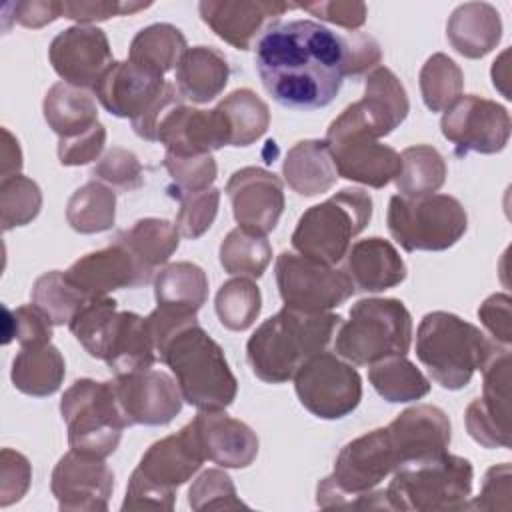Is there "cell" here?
I'll use <instances>...</instances> for the list:
<instances>
[{
	"label": "cell",
	"instance_id": "1",
	"mask_svg": "<svg viewBox=\"0 0 512 512\" xmlns=\"http://www.w3.org/2000/svg\"><path fill=\"white\" fill-rule=\"evenodd\" d=\"M264 90L284 108L328 106L344 80V38L314 20L276 22L254 46Z\"/></svg>",
	"mask_w": 512,
	"mask_h": 512
},
{
	"label": "cell",
	"instance_id": "2",
	"mask_svg": "<svg viewBox=\"0 0 512 512\" xmlns=\"http://www.w3.org/2000/svg\"><path fill=\"white\" fill-rule=\"evenodd\" d=\"M158 358L170 368L184 402L198 410H224L236 394L222 346L198 324L196 314L156 308L146 316Z\"/></svg>",
	"mask_w": 512,
	"mask_h": 512
},
{
	"label": "cell",
	"instance_id": "3",
	"mask_svg": "<svg viewBox=\"0 0 512 512\" xmlns=\"http://www.w3.org/2000/svg\"><path fill=\"white\" fill-rule=\"evenodd\" d=\"M342 320L332 312H302L284 306L246 342L252 374L268 384L292 380L304 362L328 348Z\"/></svg>",
	"mask_w": 512,
	"mask_h": 512
},
{
	"label": "cell",
	"instance_id": "4",
	"mask_svg": "<svg viewBox=\"0 0 512 512\" xmlns=\"http://www.w3.org/2000/svg\"><path fill=\"white\" fill-rule=\"evenodd\" d=\"M500 348L508 346L488 340L478 326L444 310L424 314L416 330V356L446 390L464 388Z\"/></svg>",
	"mask_w": 512,
	"mask_h": 512
},
{
	"label": "cell",
	"instance_id": "5",
	"mask_svg": "<svg viewBox=\"0 0 512 512\" xmlns=\"http://www.w3.org/2000/svg\"><path fill=\"white\" fill-rule=\"evenodd\" d=\"M386 498L392 510L444 512L468 508L474 468L468 458L442 452L392 472Z\"/></svg>",
	"mask_w": 512,
	"mask_h": 512
},
{
	"label": "cell",
	"instance_id": "6",
	"mask_svg": "<svg viewBox=\"0 0 512 512\" xmlns=\"http://www.w3.org/2000/svg\"><path fill=\"white\" fill-rule=\"evenodd\" d=\"M412 344V316L398 298H362L350 320L338 326L334 352L350 364L370 366L388 356H406Z\"/></svg>",
	"mask_w": 512,
	"mask_h": 512
},
{
	"label": "cell",
	"instance_id": "7",
	"mask_svg": "<svg viewBox=\"0 0 512 512\" xmlns=\"http://www.w3.org/2000/svg\"><path fill=\"white\" fill-rule=\"evenodd\" d=\"M92 90L106 112L116 118H130L134 132L148 142H156L158 122L180 102L174 84L130 60H114Z\"/></svg>",
	"mask_w": 512,
	"mask_h": 512
},
{
	"label": "cell",
	"instance_id": "8",
	"mask_svg": "<svg viewBox=\"0 0 512 512\" xmlns=\"http://www.w3.org/2000/svg\"><path fill=\"white\" fill-rule=\"evenodd\" d=\"M372 218V198L362 188H344L328 200L310 206L296 222L292 246L300 256L336 266L350 242Z\"/></svg>",
	"mask_w": 512,
	"mask_h": 512
},
{
	"label": "cell",
	"instance_id": "9",
	"mask_svg": "<svg viewBox=\"0 0 512 512\" xmlns=\"http://www.w3.org/2000/svg\"><path fill=\"white\" fill-rule=\"evenodd\" d=\"M60 414L68 430L70 450L98 460L114 454L122 430L128 426L112 380H76L62 394Z\"/></svg>",
	"mask_w": 512,
	"mask_h": 512
},
{
	"label": "cell",
	"instance_id": "10",
	"mask_svg": "<svg viewBox=\"0 0 512 512\" xmlns=\"http://www.w3.org/2000/svg\"><path fill=\"white\" fill-rule=\"evenodd\" d=\"M392 238L406 252H442L452 248L468 228V214L458 198L430 194L404 198L394 194L386 214Z\"/></svg>",
	"mask_w": 512,
	"mask_h": 512
},
{
	"label": "cell",
	"instance_id": "11",
	"mask_svg": "<svg viewBox=\"0 0 512 512\" xmlns=\"http://www.w3.org/2000/svg\"><path fill=\"white\" fill-rule=\"evenodd\" d=\"M338 176L370 188H384L400 170V154L382 144L352 112L350 106L336 116L324 138Z\"/></svg>",
	"mask_w": 512,
	"mask_h": 512
},
{
	"label": "cell",
	"instance_id": "12",
	"mask_svg": "<svg viewBox=\"0 0 512 512\" xmlns=\"http://www.w3.org/2000/svg\"><path fill=\"white\" fill-rule=\"evenodd\" d=\"M292 380L300 404L322 420H340L354 412L362 400L358 370L334 352L324 350L312 356Z\"/></svg>",
	"mask_w": 512,
	"mask_h": 512
},
{
	"label": "cell",
	"instance_id": "13",
	"mask_svg": "<svg viewBox=\"0 0 512 512\" xmlns=\"http://www.w3.org/2000/svg\"><path fill=\"white\" fill-rule=\"evenodd\" d=\"M274 272L284 306L302 312H330L356 292L346 270L294 252H282Z\"/></svg>",
	"mask_w": 512,
	"mask_h": 512
},
{
	"label": "cell",
	"instance_id": "14",
	"mask_svg": "<svg viewBox=\"0 0 512 512\" xmlns=\"http://www.w3.org/2000/svg\"><path fill=\"white\" fill-rule=\"evenodd\" d=\"M442 136L454 144L456 156L502 152L510 138L508 110L488 98L466 94L444 110Z\"/></svg>",
	"mask_w": 512,
	"mask_h": 512
},
{
	"label": "cell",
	"instance_id": "15",
	"mask_svg": "<svg viewBox=\"0 0 512 512\" xmlns=\"http://www.w3.org/2000/svg\"><path fill=\"white\" fill-rule=\"evenodd\" d=\"M482 374V396L464 412L466 430L484 448H510V348H500Z\"/></svg>",
	"mask_w": 512,
	"mask_h": 512
},
{
	"label": "cell",
	"instance_id": "16",
	"mask_svg": "<svg viewBox=\"0 0 512 512\" xmlns=\"http://www.w3.org/2000/svg\"><path fill=\"white\" fill-rule=\"evenodd\" d=\"M120 410L128 426H164L182 410V392L176 380L162 370L118 374L112 380Z\"/></svg>",
	"mask_w": 512,
	"mask_h": 512
},
{
	"label": "cell",
	"instance_id": "17",
	"mask_svg": "<svg viewBox=\"0 0 512 512\" xmlns=\"http://www.w3.org/2000/svg\"><path fill=\"white\" fill-rule=\"evenodd\" d=\"M50 490L62 512H106L114 472L104 460L66 452L52 470Z\"/></svg>",
	"mask_w": 512,
	"mask_h": 512
},
{
	"label": "cell",
	"instance_id": "18",
	"mask_svg": "<svg viewBox=\"0 0 512 512\" xmlns=\"http://www.w3.org/2000/svg\"><path fill=\"white\" fill-rule=\"evenodd\" d=\"M48 60L62 82L76 88H94L114 62L108 36L98 26L76 24L54 36Z\"/></svg>",
	"mask_w": 512,
	"mask_h": 512
},
{
	"label": "cell",
	"instance_id": "19",
	"mask_svg": "<svg viewBox=\"0 0 512 512\" xmlns=\"http://www.w3.org/2000/svg\"><path fill=\"white\" fill-rule=\"evenodd\" d=\"M224 192L240 228L262 236L276 228L286 202L282 180L274 172L260 166H244L232 172Z\"/></svg>",
	"mask_w": 512,
	"mask_h": 512
},
{
	"label": "cell",
	"instance_id": "20",
	"mask_svg": "<svg viewBox=\"0 0 512 512\" xmlns=\"http://www.w3.org/2000/svg\"><path fill=\"white\" fill-rule=\"evenodd\" d=\"M64 274L88 300L122 288L146 286L154 276L150 268L118 242L80 256Z\"/></svg>",
	"mask_w": 512,
	"mask_h": 512
},
{
	"label": "cell",
	"instance_id": "21",
	"mask_svg": "<svg viewBox=\"0 0 512 512\" xmlns=\"http://www.w3.org/2000/svg\"><path fill=\"white\" fill-rule=\"evenodd\" d=\"M292 8L298 6L280 0H204L198 4L202 22L238 50H250L262 32Z\"/></svg>",
	"mask_w": 512,
	"mask_h": 512
},
{
	"label": "cell",
	"instance_id": "22",
	"mask_svg": "<svg viewBox=\"0 0 512 512\" xmlns=\"http://www.w3.org/2000/svg\"><path fill=\"white\" fill-rule=\"evenodd\" d=\"M156 142L168 154L202 156L230 146V134L218 108L198 110L178 102L158 122Z\"/></svg>",
	"mask_w": 512,
	"mask_h": 512
},
{
	"label": "cell",
	"instance_id": "23",
	"mask_svg": "<svg viewBox=\"0 0 512 512\" xmlns=\"http://www.w3.org/2000/svg\"><path fill=\"white\" fill-rule=\"evenodd\" d=\"M398 468L448 450L452 428L448 414L434 404H416L400 412L388 426Z\"/></svg>",
	"mask_w": 512,
	"mask_h": 512
},
{
	"label": "cell",
	"instance_id": "24",
	"mask_svg": "<svg viewBox=\"0 0 512 512\" xmlns=\"http://www.w3.org/2000/svg\"><path fill=\"white\" fill-rule=\"evenodd\" d=\"M190 422L204 460L236 470L256 460L260 448L256 432L224 410H200Z\"/></svg>",
	"mask_w": 512,
	"mask_h": 512
},
{
	"label": "cell",
	"instance_id": "25",
	"mask_svg": "<svg viewBox=\"0 0 512 512\" xmlns=\"http://www.w3.org/2000/svg\"><path fill=\"white\" fill-rule=\"evenodd\" d=\"M204 454L198 446L192 422L184 424L176 434L150 444L142 454L136 470L160 488L176 492L202 466Z\"/></svg>",
	"mask_w": 512,
	"mask_h": 512
},
{
	"label": "cell",
	"instance_id": "26",
	"mask_svg": "<svg viewBox=\"0 0 512 512\" xmlns=\"http://www.w3.org/2000/svg\"><path fill=\"white\" fill-rule=\"evenodd\" d=\"M358 120L380 140L392 134L408 116L410 102L400 78L386 66H378L366 76L362 100L350 104Z\"/></svg>",
	"mask_w": 512,
	"mask_h": 512
},
{
	"label": "cell",
	"instance_id": "27",
	"mask_svg": "<svg viewBox=\"0 0 512 512\" xmlns=\"http://www.w3.org/2000/svg\"><path fill=\"white\" fill-rule=\"evenodd\" d=\"M344 258L346 274L362 292H384L402 284L408 274L400 252L380 236L358 240Z\"/></svg>",
	"mask_w": 512,
	"mask_h": 512
},
{
	"label": "cell",
	"instance_id": "28",
	"mask_svg": "<svg viewBox=\"0 0 512 512\" xmlns=\"http://www.w3.org/2000/svg\"><path fill=\"white\" fill-rule=\"evenodd\" d=\"M446 38L460 56L484 58L502 38V18L488 2H464L450 14Z\"/></svg>",
	"mask_w": 512,
	"mask_h": 512
},
{
	"label": "cell",
	"instance_id": "29",
	"mask_svg": "<svg viewBox=\"0 0 512 512\" xmlns=\"http://www.w3.org/2000/svg\"><path fill=\"white\" fill-rule=\"evenodd\" d=\"M230 78L228 58L212 46L188 48L176 66V90L192 104H206L222 94Z\"/></svg>",
	"mask_w": 512,
	"mask_h": 512
},
{
	"label": "cell",
	"instance_id": "30",
	"mask_svg": "<svg viewBox=\"0 0 512 512\" xmlns=\"http://www.w3.org/2000/svg\"><path fill=\"white\" fill-rule=\"evenodd\" d=\"M282 176L286 184L300 196H318L328 192L338 172L324 140L296 142L282 162Z\"/></svg>",
	"mask_w": 512,
	"mask_h": 512
},
{
	"label": "cell",
	"instance_id": "31",
	"mask_svg": "<svg viewBox=\"0 0 512 512\" xmlns=\"http://www.w3.org/2000/svg\"><path fill=\"white\" fill-rule=\"evenodd\" d=\"M156 358L158 354L146 318L128 310L118 312L114 334L104 356L106 366L118 376L148 370Z\"/></svg>",
	"mask_w": 512,
	"mask_h": 512
},
{
	"label": "cell",
	"instance_id": "32",
	"mask_svg": "<svg viewBox=\"0 0 512 512\" xmlns=\"http://www.w3.org/2000/svg\"><path fill=\"white\" fill-rule=\"evenodd\" d=\"M42 112L58 140L80 136L98 124V106L90 92L66 82H56L46 92Z\"/></svg>",
	"mask_w": 512,
	"mask_h": 512
},
{
	"label": "cell",
	"instance_id": "33",
	"mask_svg": "<svg viewBox=\"0 0 512 512\" xmlns=\"http://www.w3.org/2000/svg\"><path fill=\"white\" fill-rule=\"evenodd\" d=\"M66 362L52 344L26 346L12 360V384L18 392L34 398L52 396L64 382Z\"/></svg>",
	"mask_w": 512,
	"mask_h": 512
},
{
	"label": "cell",
	"instance_id": "34",
	"mask_svg": "<svg viewBox=\"0 0 512 512\" xmlns=\"http://www.w3.org/2000/svg\"><path fill=\"white\" fill-rule=\"evenodd\" d=\"M154 298L160 308L196 314L208 298V276L194 262H172L154 276Z\"/></svg>",
	"mask_w": 512,
	"mask_h": 512
},
{
	"label": "cell",
	"instance_id": "35",
	"mask_svg": "<svg viewBox=\"0 0 512 512\" xmlns=\"http://www.w3.org/2000/svg\"><path fill=\"white\" fill-rule=\"evenodd\" d=\"M112 242L128 248L146 268L156 272L178 250L180 232L176 224L164 218H142L130 228L116 232Z\"/></svg>",
	"mask_w": 512,
	"mask_h": 512
},
{
	"label": "cell",
	"instance_id": "36",
	"mask_svg": "<svg viewBox=\"0 0 512 512\" xmlns=\"http://www.w3.org/2000/svg\"><path fill=\"white\" fill-rule=\"evenodd\" d=\"M446 160L428 144L408 146L400 154V170L394 178L396 190L404 198H422L438 192L446 182Z\"/></svg>",
	"mask_w": 512,
	"mask_h": 512
},
{
	"label": "cell",
	"instance_id": "37",
	"mask_svg": "<svg viewBox=\"0 0 512 512\" xmlns=\"http://www.w3.org/2000/svg\"><path fill=\"white\" fill-rule=\"evenodd\" d=\"M228 126L230 146L244 148L264 136L270 126L268 104L250 88H238L230 92L216 106Z\"/></svg>",
	"mask_w": 512,
	"mask_h": 512
},
{
	"label": "cell",
	"instance_id": "38",
	"mask_svg": "<svg viewBox=\"0 0 512 512\" xmlns=\"http://www.w3.org/2000/svg\"><path fill=\"white\" fill-rule=\"evenodd\" d=\"M188 50L184 34L166 22L142 28L130 42L128 60L158 74L170 72L178 66L182 54Z\"/></svg>",
	"mask_w": 512,
	"mask_h": 512
},
{
	"label": "cell",
	"instance_id": "39",
	"mask_svg": "<svg viewBox=\"0 0 512 512\" xmlns=\"http://www.w3.org/2000/svg\"><path fill=\"white\" fill-rule=\"evenodd\" d=\"M66 220L78 234L110 230L116 220V192L98 180L86 182L68 198Z\"/></svg>",
	"mask_w": 512,
	"mask_h": 512
},
{
	"label": "cell",
	"instance_id": "40",
	"mask_svg": "<svg viewBox=\"0 0 512 512\" xmlns=\"http://www.w3.org/2000/svg\"><path fill=\"white\" fill-rule=\"evenodd\" d=\"M368 380L392 404L420 400L430 392L428 378L406 356H388L370 364Z\"/></svg>",
	"mask_w": 512,
	"mask_h": 512
},
{
	"label": "cell",
	"instance_id": "41",
	"mask_svg": "<svg viewBox=\"0 0 512 512\" xmlns=\"http://www.w3.org/2000/svg\"><path fill=\"white\" fill-rule=\"evenodd\" d=\"M118 320V302L114 298H90L68 322L70 332L82 348L98 360H104Z\"/></svg>",
	"mask_w": 512,
	"mask_h": 512
},
{
	"label": "cell",
	"instance_id": "42",
	"mask_svg": "<svg viewBox=\"0 0 512 512\" xmlns=\"http://www.w3.org/2000/svg\"><path fill=\"white\" fill-rule=\"evenodd\" d=\"M218 258L228 274L260 278L272 260V246L266 236L238 226L224 236Z\"/></svg>",
	"mask_w": 512,
	"mask_h": 512
},
{
	"label": "cell",
	"instance_id": "43",
	"mask_svg": "<svg viewBox=\"0 0 512 512\" xmlns=\"http://www.w3.org/2000/svg\"><path fill=\"white\" fill-rule=\"evenodd\" d=\"M220 324L232 332L248 330L262 310V294L252 278L236 276L226 280L214 298Z\"/></svg>",
	"mask_w": 512,
	"mask_h": 512
},
{
	"label": "cell",
	"instance_id": "44",
	"mask_svg": "<svg viewBox=\"0 0 512 512\" xmlns=\"http://www.w3.org/2000/svg\"><path fill=\"white\" fill-rule=\"evenodd\" d=\"M418 82L426 108L430 112H444L462 96L464 74L450 56L436 52L422 64Z\"/></svg>",
	"mask_w": 512,
	"mask_h": 512
},
{
	"label": "cell",
	"instance_id": "45",
	"mask_svg": "<svg viewBox=\"0 0 512 512\" xmlns=\"http://www.w3.org/2000/svg\"><path fill=\"white\" fill-rule=\"evenodd\" d=\"M30 296H32V304L44 310L54 326L68 324L72 316L88 300L60 270H50L38 276Z\"/></svg>",
	"mask_w": 512,
	"mask_h": 512
},
{
	"label": "cell",
	"instance_id": "46",
	"mask_svg": "<svg viewBox=\"0 0 512 512\" xmlns=\"http://www.w3.org/2000/svg\"><path fill=\"white\" fill-rule=\"evenodd\" d=\"M42 208L40 186L22 174L2 178L0 182V222L8 232L16 226L30 224Z\"/></svg>",
	"mask_w": 512,
	"mask_h": 512
},
{
	"label": "cell",
	"instance_id": "47",
	"mask_svg": "<svg viewBox=\"0 0 512 512\" xmlns=\"http://www.w3.org/2000/svg\"><path fill=\"white\" fill-rule=\"evenodd\" d=\"M188 504L192 510H238L248 508L236 492L232 478L220 468H208L188 488Z\"/></svg>",
	"mask_w": 512,
	"mask_h": 512
},
{
	"label": "cell",
	"instance_id": "48",
	"mask_svg": "<svg viewBox=\"0 0 512 512\" xmlns=\"http://www.w3.org/2000/svg\"><path fill=\"white\" fill-rule=\"evenodd\" d=\"M176 198L180 202L176 214V228L180 236L196 240L204 232H208L218 214L220 190L212 186L208 190L198 192H176Z\"/></svg>",
	"mask_w": 512,
	"mask_h": 512
},
{
	"label": "cell",
	"instance_id": "49",
	"mask_svg": "<svg viewBox=\"0 0 512 512\" xmlns=\"http://www.w3.org/2000/svg\"><path fill=\"white\" fill-rule=\"evenodd\" d=\"M90 176L112 190L132 192L144 184V172L138 156L126 148H110L92 168Z\"/></svg>",
	"mask_w": 512,
	"mask_h": 512
},
{
	"label": "cell",
	"instance_id": "50",
	"mask_svg": "<svg viewBox=\"0 0 512 512\" xmlns=\"http://www.w3.org/2000/svg\"><path fill=\"white\" fill-rule=\"evenodd\" d=\"M52 326L48 314L36 304H24L14 310L4 308V344L12 338H16L22 348L50 344Z\"/></svg>",
	"mask_w": 512,
	"mask_h": 512
},
{
	"label": "cell",
	"instance_id": "51",
	"mask_svg": "<svg viewBox=\"0 0 512 512\" xmlns=\"http://www.w3.org/2000/svg\"><path fill=\"white\" fill-rule=\"evenodd\" d=\"M164 168L168 170L170 178L176 182L178 192H198L212 188L218 166L212 154L202 156H176V154H164L162 160Z\"/></svg>",
	"mask_w": 512,
	"mask_h": 512
},
{
	"label": "cell",
	"instance_id": "52",
	"mask_svg": "<svg viewBox=\"0 0 512 512\" xmlns=\"http://www.w3.org/2000/svg\"><path fill=\"white\" fill-rule=\"evenodd\" d=\"M32 466L28 458L12 448L0 452V506L6 508L18 502L30 486Z\"/></svg>",
	"mask_w": 512,
	"mask_h": 512
},
{
	"label": "cell",
	"instance_id": "53",
	"mask_svg": "<svg viewBox=\"0 0 512 512\" xmlns=\"http://www.w3.org/2000/svg\"><path fill=\"white\" fill-rule=\"evenodd\" d=\"M150 2H118V0H80V2H62V16L76 20L78 24L90 26V22L108 20L112 16L136 14L148 8Z\"/></svg>",
	"mask_w": 512,
	"mask_h": 512
},
{
	"label": "cell",
	"instance_id": "54",
	"mask_svg": "<svg viewBox=\"0 0 512 512\" xmlns=\"http://www.w3.org/2000/svg\"><path fill=\"white\" fill-rule=\"evenodd\" d=\"M476 510H502L512 508V468L508 462L488 468L480 494L468 504Z\"/></svg>",
	"mask_w": 512,
	"mask_h": 512
},
{
	"label": "cell",
	"instance_id": "55",
	"mask_svg": "<svg viewBox=\"0 0 512 512\" xmlns=\"http://www.w3.org/2000/svg\"><path fill=\"white\" fill-rule=\"evenodd\" d=\"M174 496L176 492L160 488L158 484L150 482L144 474H140L136 468L130 474L126 496L122 502V512L128 510H172L174 508Z\"/></svg>",
	"mask_w": 512,
	"mask_h": 512
},
{
	"label": "cell",
	"instance_id": "56",
	"mask_svg": "<svg viewBox=\"0 0 512 512\" xmlns=\"http://www.w3.org/2000/svg\"><path fill=\"white\" fill-rule=\"evenodd\" d=\"M106 144L104 124H94L80 136L58 140V160L62 166H84L96 160Z\"/></svg>",
	"mask_w": 512,
	"mask_h": 512
},
{
	"label": "cell",
	"instance_id": "57",
	"mask_svg": "<svg viewBox=\"0 0 512 512\" xmlns=\"http://www.w3.org/2000/svg\"><path fill=\"white\" fill-rule=\"evenodd\" d=\"M344 38V74L360 76L364 72H372L378 68L382 60L380 44L364 32H348Z\"/></svg>",
	"mask_w": 512,
	"mask_h": 512
},
{
	"label": "cell",
	"instance_id": "58",
	"mask_svg": "<svg viewBox=\"0 0 512 512\" xmlns=\"http://www.w3.org/2000/svg\"><path fill=\"white\" fill-rule=\"evenodd\" d=\"M298 8L310 12L320 20L342 26L350 32H356L360 26H364L366 14H368V8L364 2H342V0L306 2V4H300Z\"/></svg>",
	"mask_w": 512,
	"mask_h": 512
},
{
	"label": "cell",
	"instance_id": "59",
	"mask_svg": "<svg viewBox=\"0 0 512 512\" xmlns=\"http://www.w3.org/2000/svg\"><path fill=\"white\" fill-rule=\"evenodd\" d=\"M512 300L508 294H492L488 296L480 308H478V318L482 326L490 332L496 344L500 346H510L512 342V314H510Z\"/></svg>",
	"mask_w": 512,
	"mask_h": 512
},
{
	"label": "cell",
	"instance_id": "60",
	"mask_svg": "<svg viewBox=\"0 0 512 512\" xmlns=\"http://www.w3.org/2000/svg\"><path fill=\"white\" fill-rule=\"evenodd\" d=\"M6 8L14 12V22L32 30L52 24L62 16V2L58 0H26L8 4Z\"/></svg>",
	"mask_w": 512,
	"mask_h": 512
},
{
	"label": "cell",
	"instance_id": "61",
	"mask_svg": "<svg viewBox=\"0 0 512 512\" xmlns=\"http://www.w3.org/2000/svg\"><path fill=\"white\" fill-rule=\"evenodd\" d=\"M2 160H0V170H2V178L8 176H16L22 170V150L18 140L12 136V132L8 128H2Z\"/></svg>",
	"mask_w": 512,
	"mask_h": 512
}]
</instances>
